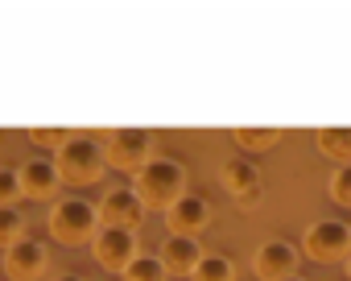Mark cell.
Wrapping results in <instances>:
<instances>
[{
	"label": "cell",
	"instance_id": "cell-1",
	"mask_svg": "<svg viewBox=\"0 0 351 281\" xmlns=\"http://www.w3.org/2000/svg\"><path fill=\"white\" fill-rule=\"evenodd\" d=\"M145 207H173L182 195H186V170L173 162V158H153L141 174H136V186Z\"/></svg>",
	"mask_w": 351,
	"mask_h": 281
},
{
	"label": "cell",
	"instance_id": "cell-2",
	"mask_svg": "<svg viewBox=\"0 0 351 281\" xmlns=\"http://www.w3.org/2000/svg\"><path fill=\"white\" fill-rule=\"evenodd\" d=\"M54 166H58V178H62V182L83 186V182H95V178L104 174L108 154H104V145H99L95 136H66L62 145H58Z\"/></svg>",
	"mask_w": 351,
	"mask_h": 281
},
{
	"label": "cell",
	"instance_id": "cell-3",
	"mask_svg": "<svg viewBox=\"0 0 351 281\" xmlns=\"http://www.w3.org/2000/svg\"><path fill=\"white\" fill-rule=\"evenodd\" d=\"M95 232H99V207H91L87 199H58L54 203V211H50V236L58 240V244H87V240H95Z\"/></svg>",
	"mask_w": 351,
	"mask_h": 281
},
{
	"label": "cell",
	"instance_id": "cell-4",
	"mask_svg": "<svg viewBox=\"0 0 351 281\" xmlns=\"http://www.w3.org/2000/svg\"><path fill=\"white\" fill-rule=\"evenodd\" d=\"M302 252L310 260H322V265L347 260L351 256V223H343V219H314L306 228V236H302Z\"/></svg>",
	"mask_w": 351,
	"mask_h": 281
},
{
	"label": "cell",
	"instance_id": "cell-5",
	"mask_svg": "<svg viewBox=\"0 0 351 281\" xmlns=\"http://www.w3.org/2000/svg\"><path fill=\"white\" fill-rule=\"evenodd\" d=\"M104 154H108V162H112L116 170L141 174V170L153 162V132H149V128H116V132L108 136Z\"/></svg>",
	"mask_w": 351,
	"mask_h": 281
},
{
	"label": "cell",
	"instance_id": "cell-6",
	"mask_svg": "<svg viewBox=\"0 0 351 281\" xmlns=\"http://www.w3.org/2000/svg\"><path fill=\"white\" fill-rule=\"evenodd\" d=\"M50 269V248L38 236H21L5 248V273L13 281H38Z\"/></svg>",
	"mask_w": 351,
	"mask_h": 281
},
{
	"label": "cell",
	"instance_id": "cell-7",
	"mask_svg": "<svg viewBox=\"0 0 351 281\" xmlns=\"http://www.w3.org/2000/svg\"><path fill=\"white\" fill-rule=\"evenodd\" d=\"M91 252H95V260H99L104 269L124 273V269L132 265V256L141 252V248H136V232H128V228H104V223H99V232H95V240H91Z\"/></svg>",
	"mask_w": 351,
	"mask_h": 281
},
{
	"label": "cell",
	"instance_id": "cell-8",
	"mask_svg": "<svg viewBox=\"0 0 351 281\" xmlns=\"http://www.w3.org/2000/svg\"><path fill=\"white\" fill-rule=\"evenodd\" d=\"M145 211L149 207L141 203V195L132 186H112L104 195V203H99V223L104 228H128V232H136L141 219H145Z\"/></svg>",
	"mask_w": 351,
	"mask_h": 281
},
{
	"label": "cell",
	"instance_id": "cell-9",
	"mask_svg": "<svg viewBox=\"0 0 351 281\" xmlns=\"http://www.w3.org/2000/svg\"><path fill=\"white\" fill-rule=\"evenodd\" d=\"M219 178H223V186L240 199V207H256V203H261V195H265L261 170H256L248 158H228V162L219 166Z\"/></svg>",
	"mask_w": 351,
	"mask_h": 281
},
{
	"label": "cell",
	"instance_id": "cell-10",
	"mask_svg": "<svg viewBox=\"0 0 351 281\" xmlns=\"http://www.w3.org/2000/svg\"><path fill=\"white\" fill-rule=\"evenodd\" d=\"M207 223H211V207H207L203 195H191V191H186L173 207H165V228H169V236H199Z\"/></svg>",
	"mask_w": 351,
	"mask_h": 281
},
{
	"label": "cell",
	"instance_id": "cell-11",
	"mask_svg": "<svg viewBox=\"0 0 351 281\" xmlns=\"http://www.w3.org/2000/svg\"><path fill=\"white\" fill-rule=\"evenodd\" d=\"M298 269V248L289 244V240H265L261 248H256V256H252V273L261 277V281H281V277H289Z\"/></svg>",
	"mask_w": 351,
	"mask_h": 281
},
{
	"label": "cell",
	"instance_id": "cell-12",
	"mask_svg": "<svg viewBox=\"0 0 351 281\" xmlns=\"http://www.w3.org/2000/svg\"><path fill=\"white\" fill-rule=\"evenodd\" d=\"M17 174H21V195H29V199H50V195L62 186L58 166L46 162V158H29V162H21Z\"/></svg>",
	"mask_w": 351,
	"mask_h": 281
},
{
	"label": "cell",
	"instance_id": "cell-13",
	"mask_svg": "<svg viewBox=\"0 0 351 281\" xmlns=\"http://www.w3.org/2000/svg\"><path fill=\"white\" fill-rule=\"evenodd\" d=\"M157 256H161L165 273H195V265L203 260V244H199V236H169Z\"/></svg>",
	"mask_w": 351,
	"mask_h": 281
},
{
	"label": "cell",
	"instance_id": "cell-14",
	"mask_svg": "<svg viewBox=\"0 0 351 281\" xmlns=\"http://www.w3.org/2000/svg\"><path fill=\"white\" fill-rule=\"evenodd\" d=\"M314 140H318V154H326L330 162L339 166L351 162V124H322Z\"/></svg>",
	"mask_w": 351,
	"mask_h": 281
},
{
	"label": "cell",
	"instance_id": "cell-15",
	"mask_svg": "<svg viewBox=\"0 0 351 281\" xmlns=\"http://www.w3.org/2000/svg\"><path fill=\"white\" fill-rule=\"evenodd\" d=\"M191 277H195V281H232V277H236V265H232V256H223V252H203V260L195 265Z\"/></svg>",
	"mask_w": 351,
	"mask_h": 281
},
{
	"label": "cell",
	"instance_id": "cell-16",
	"mask_svg": "<svg viewBox=\"0 0 351 281\" xmlns=\"http://www.w3.org/2000/svg\"><path fill=\"white\" fill-rule=\"evenodd\" d=\"M232 136L240 140L244 149H252V154H256V149H273V145H277V140H281V128H277V124H265V128L236 124V128H232Z\"/></svg>",
	"mask_w": 351,
	"mask_h": 281
},
{
	"label": "cell",
	"instance_id": "cell-17",
	"mask_svg": "<svg viewBox=\"0 0 351 281\" xmlns=\"http://www.w3.org/2000/svg\"><path fill=\"white\" fill-rule=\"evenodd\" d=\"M120 277H124V281H165V265H161V256H153V252H136L132 265H128Z\"/></svg>",
	"mask_w": 351,
	"mask_h": 281
},
{
	"label": "cell",
	"instance_id": "cell-18",
	"mask_svg": "<svg viewBox=\"0 0 351 281\" xmlns=\"http://www.w3.org/2000/svg\"><path fill=\"white\" fill-rule=\"evenodd\" d=\"M21 236H25V215L17 207H0V248H9Z\"/></svg>",
	"mask_w": 351,
	"mask_h": 281
},
{
	"label": "cell",
	"instance_id": "cell-19",
	"mask_svg": "<svg viewBox=\"0 0 351 281\" xmlns=\"http://www.w3.org/2000/svg\"><path fill=\"white\" fill-rule=\"evenodd\" d=\"M21 199V174L13 166H0V207H13Z\"/></svg>",
	"mask_w": 351,
	"mask_h": 281
},
{
	"label": "cell",
	"instance_id": "cell-20",
	"mask_svg": "<svg viewBox=\"0 0 351 281\" xmlns=\"http://www.w3.org/2000/svg\"><path fill=\"white\" fill-rule=\"evenodd\" d=\"M330 195H335V203L351 207V162L335 170V178H330Z\"/></svg>",
	"mask_w": 351,
	"mask_h": 281
},
{
	"label": "cell",
	"instance_id": "cell-21",
	"mask_svg": "<svg viewBox=\"0 0 351 281\" xmlns=\"http://www.w3.org/2000/svg\"><path fill=\"white\" fill-rule=\"evenodd\" d=\"M29 136L38 140V145H46V149H58L62 140H66V132H62V128H29Z\"/></svg>",
	"mask_w": 351,
	"mask_h": 281
},
{
	"label": "cell",
	"instance_id": "cell-22",
	"mask_svg": "<svg viewBox=\"0 0 351 281\" xmlns=\"http://www.w3.org/2000/svg\"><path fill=\"white\" fill-rule=\"evenodd\" d=\"M50 281H83V277H79V273H54Z\"/></svg>",
	"mask_w": 351,
	"mask_h": 281
},
{
	"label": "cell",
	"instance_id": "cell-23",
	"mask_svg": "<svg viewBox=\"0 0 351 281\" xmlns=\"http://www.w3.org/2000/svg\"><path fill=\"white\" fill-rule=\"evenodd\" d=\"M281 281H306V277H298V273H289V277H281Z\"/></svg>",
	"mask_w": 351,
	"mask_h": 281
},
{
	"label": "cell",
	"instance_id": "cell-24",
	"mask_svg": "<svg viewBox=\"0 0 351 281\" xmlns=\"http://www.w3.org/2000/svg\"><path fill=\"white\" fill-rule=\"evenodd\" d=\"M347 277H351V256H347Z\"/></svg>",
	"mask_w": 351,
	"mask_h": 281
}]
</instances>
